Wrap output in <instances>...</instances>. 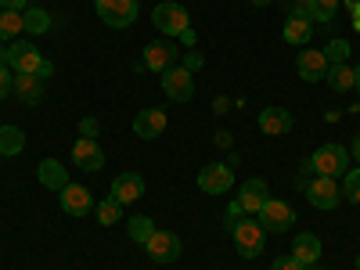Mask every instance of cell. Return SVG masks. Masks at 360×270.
<instances>
[{"mask_svg":"<svg viewBox=\"0 0 360 270\" xmlns=\"http://www.w3.org/2000/svg\"><path fill=\"white\" fill-rule=\"evenodd\" d=\"M58 202H62V209L69 217H86L90 209H94V195H90L83 184H72V180L58 191Z\"/></svg>","mask_w":360,"mask_h":270,"instance_id":"cell-14","label":"cell"},{"mask_svg":"<svg viewBox=\"0 0 360 270\" xmlns=\"http://www.w3.org/2000/svg\"><path fill=\"white\" fill-rule=\"evenodd\" d=\"M310 270H317V266H310Z\"/></svg>","mask_w":360,"mask_h":270,"instance_id":"cell-43","label":"cell"},{"mask_svg":"<svg viewBox=\"0 0 360 270\" xmlns=\"http://www.w3.org/2000/svg\"><path fill=\"white\" fill-rule=\"evenodd\" d=\"M346 8H349V15H356V18H360V0H346Z\"/></svg>","mask_w":360,"mask_h":270,"instance_id":"cell-37","label":"cell"},{"mask_svg":"<svg viewBox=\"0 0 360 270\" xmlns=\"http://www.w3.org/2000/svg\"><path fill=\"white\" fill-rule=\"evenodd\" d=\"M234 188V169H231V162H209V166H202V173H198V191H205V195H227Z\"/></svg>","mask_w":360,"mask_h":270,"instance_id":"cell-7","label":"cell"},{"mask_svg":"<svg viewBox=\"0 0 360 270\" xmlns=\"http://www.w3.org/2000/svg\"><path fill=\"white\" fill-rule=\"evenodd\" d=\"M94 217H98V224H101V227H112V224L123 220V205H119V202L108 195V198H101V202L94 205Z\"/></svg>","mask_w":360,"mask_h":270,"instance_id":"cell-27","label":"cell"},{"mask_svg":"<svg viewBox=\"0 0 360 270\" xmlns=\"http://www.w3.org/2000/svg\"><path fill=\"white\" fill-rule=\"evenodd\" d=\"M281 37H285V44H292V47H307V44H310V37H314V22H310V15L299 8V4H295L292 15L285 18Z\"/></svg>","mask_w":360,"mask_h":270,"instance_id":"cell-10","label":"cell"},{"mask_svg":"<svg viewBox=\"0 0 360 270\" xmlns=\"http://www.w3.org/2000/svg\"><path fill=\"white\" fill-rule=\"evenodd\" d=\"M29 4H37V0H0V8H8V11H22Z\"/></svg>","mask_w":360,"mask_h":270,"instance_id":"cell-36","label":"cell"},{"mask_svg":"<svg viewBox=\"0 0 360 270\" xmlns=\"http://www.w3.org/2000/svg\"><path fill=\"white\" fill-rule=\"evenodd\" d=\"M180 249H184V245H180V234H173V231H155L144 242V252L152 256V263H176Z\"/></svg>","mask_w":360,"mask_h":270,"instance_id":"cell-9","label":"cell"},{"mask_svg":"<svg viewBox=\"0 0 360 270\" xmlns=\"http://www.w3.org/2000/svg\"><path fill=\"white\" fill-rule=\"evenodd\" d=\"M353 159H356V162H360V134H356V137H353Z\"/></svg>","mask_w":360,"mask_h":270,"instance_id":"cell-39","label":"cell"},{"mask_svg":"<svg viewBox=\"0 0 360 270\" xmlns=\"http://www.w3.org/2000/svg\"><path fill=\"white\" fill-rule=\"evenodd\" d=\"M11 79H15V76L8 72V65H0V101L11 94Z\"/></svg>","mask_w":360,"mask_h":270,"instance_id":"cell-35","label":"cell"},{"mask_svg":"<svg viewBox=\"0 0 360 270\" xmlns=\"http://www.w3.org/2000/svg\"><path fill=\"white\" fill-rule=\"evenodd\" d=\"M94 8L108 29H130L137 18V0H94Z\"/></svg>","mask_w":360,"mask_h":270,"instance_id":"cell-6","label":"cell"},{"mask_svg":"<svg viewBox=\"0 0 360 270\" xmlns=\"http://www.w3.org/2000/svg\"><path fill=\"white\" fill-rule=\"evenodd\" d=\"M266 180L263 176H252V180H245L242 188H238V205H242V213L245 217H256L259 209H263V202H266Z\"/></svg>","mask_w":360,"mask_h":270,"instance_id":"cell-17","label":"cell"},{"mask_svg":"<svg viewBox=\"0 0 360 270\" xmlns=\"http://www.w3.org/2000/svg\"><path fill=\"white\" fill-rule=\"evenodd\" d=\"M231 242H234V252L242 256V259H256L263 252V245H266V231H263L259 220L242 217V220L234 224V231H231Z\"/></svg>","mask_w":360,"mask_h":270,"instance_id":"cell-2","label":"cell"},{"mask_svg":"<svg viewBox=\"0 0 360 270\" xmlns=\"http://www.w3.org/2000/svg\"><path fill=\"white\" fill-rule=\"evenodd\" d=\"M8 69L11 72H22V76H40V79H51L54 76V65L37 51V44H25V40H15L8 47Z\"/></svg>","mask_w":360,"mask_h":270,"instance_id":"cell-1","label":"cell"},{"mask_svg":"<svg viewBox=\"0 0 360 270\" xmlns=\"http://www.w3.org/2000/svg\"><path fill=\"white\" fill-rule=\"evenodd\" d=\"M356 270H360V256H356Z\"/></svg>","mask_w":360,"mask_h":270,"instance_id":"cell-42","label":"cell"},{"mask_svg":"<svg viewBox=\"0 0 360 270\" xmlns=\"http://www.w3.org/2000/svg\"><path fill=\"white\" fill-rule=\"evenodd\" d=\"M162 90H166V98H169V101H191V94H195V79H191V72H188L184 65H173V69L162 72Z\"/></svg>","mask_w":360,"mask_h":270,"instance_id":"cell-11","label":"cell"},{"mask_svg":"<svg viewBox=\"0 0 360 270\" xmlns=\"http://www.w3.org/2000/svg\"><path fill=\"white\" fill-rule=\"evenodd\" d=\"M342 202L360 205V166L356 169H346V176H342Z\"/></svg>","mask_w":360,"mask_h":270,"instance_id":"cell-30","label":"cell"},{"mask_svg":"<svg viewBox=\"0 0 360 270\" xmlns=\"http://www.w3.org/2000/svg\"><path fill=\"white\" fill-rule=\"evenodd\" d=\"M22 148H25V134L18 127H0V155H22Z\"/></svg>","mask_w":360,"mask_h":270,"instance_id":"cell-26","label":"cell"},{"mask_svg":"<svg viewBox=\"0 0 360 270\" xmlns=\"http://www.w3.org/2000/svg\"><path fill=\"white\" fill-rule=\"evenodd\" d=\"M98 130H101V127H98V119H90V115H86L83 123H79V137H90V141H98Z\"/></svg>","mask_w":360,"mask_h":270,"instance_id":"cell-34","label":"cell"},{"mask_svg":"<svg viewBox=\"0 0 360 270\" xmlns=\"http://www.w3.org/2000/svg\"><path fill=\"white\" fill-rule=\"evenodd\" d=\"M22 18H25V33H33V37H44V33H51V25H54V18L44 11V8H25L22 11Z\"/></svg>","mask_w":360,"mask_h":270,"instance_id":"cell-24","label":"cell"},{"mask_svg":"<svg viewBox=\"0 0 360 270\" xmlns=\"http://www.w3.org/2000/svg\"><path fill=\"white\" fill-rule=\"evenodd\" d=\"M152 22L159 25V33H166V37H184L188 29H191L188 8H180L176 0H162V4H155Z\"/></svg>","mask_w":360,"mask_h":270,"instance_id":"cell-4","label":"cell"},{"mask_svg":"<svg viewBox=\"0 0 360 270\" xmlns=\"http://www.w3.org/2000/svg\"><path fill=\"white\" fill-rule=\"evenodd\" d=\"M256 220H259L263 231H270V234H285V231L295 224V209H292L285 198H266L263 209L256 213Z\"/></svg>","mask_w":360,"mask_h":270,"instance_id":"cell-5","label":"cell"},{"mask_svg":"<svg viewBox=\"0 0 360 270\" xmlns=\"http://www.w3.org/2000/svg\"><path fill=\"white\" fill-rule=\"evenodd\" d=\"M11 94H18L25 105H40V101H44V79H40V76H22V72H15Z\"/></svg>","mask_w":360,"mask_h":270,"instance_id":"cell-21","label":"cell"},{"mask_svg":"<svg viewBox=\"0 0 360 270\" xmlns=\"http://www.w3.org/2000/svg\"><path fill=\"white\" fill-rule=\"evenodd\" d=\"M292 256L303 263V266H314L321 259V238L303 231V234H295V242H292Z\"/></svg>","mask_w":360,"mask_h":270,"instance_id":"cell-22","label":"cell"},{"mask_svg":"<svg viewBox=\"0 0 360 270\" xmlns=\"http://www.w3.org/2000/svg\"><path fill=\"white\" fill-rule=\"evenodd\" d=\"M37 180H40V188H47V191H62L69 184V173H65V166L58 159H44L37 166Z\"/></svg>","mask_w":360,"mask_h":270,"instance_id":"cell-20","label":"cell"},{"mask_svg":"<svg viewBox=\"0 0 360 270\" xmlns=\"http://www.w3.org/2000/svg\"><path fill=\"white\" fill-rule=\"evenodd\" d=\"M252 4H256V8H266V4H274V0H252Z\"/></svg>","mask_w":360,"mask_h":270,"instance_id":"cell-41","label":"cell"},{"mask_svg":"<svg viewBox=\"0 0 360 270\" xmlns=\"http://www.w3.org/2000/svg\"><path fill=\"white\" fill-rule=\"evenodd\" d=\"M270 270H310V266H303L295 256H281V259H274L270 263Z\"/></svg>","mask_w":360,"mask_h":270,"instance_id":"cell-32","label":"cell"},{"mask_svg":"<svg viewBox=\"0 0 360 270\" xmlns=\"http://www.w3.org/2000/svg\"><path fill=\"white\" fill-rule=\"evenodd\" d=\"M176 58H180V47H173L169 40H155V44H148V47H144L141 65H144V69H152V72H166V69L176 65Z\"/></svg>","mask_w":360,"mask_h":270,"instance_id":"cell-12","label":"cell"},{"mask_svg":"<svg viewBox=\"0 0 360 270\" xmlns=\"http://www.w3.org/2000/svg\"><path fill=\"white\" fill-rule=\"evenodd\" d=\"M242 217H245V213H242V205L231 202V205H227V217H224V227H227V231H234V224L242 220Z\"/></svg>","mask_w":360,"mask_h":270,"instance_id":"cell-33","label":"cell"},{"mask_svg":"<svg viewBox=\"0 0 360 270\" xmlns=\"http://www.w3.org/2000/svg\"><path fill=\"white\" fill-rule=\"evenodd\" d=\"M328 86L332 90H339V94H346V90H353V65H346V62H339V65H332L328 69Z\"/></svg>","mask_w":360,"mask_h":270,"instance_id":"cell-28","label":"cell"},{"mask_svg":"<svg viewBox=\"0 0 360 270\" xmlns=\"http://www.w3.org/2000/svg\"><path fill=\"white\" fill-rule=\"evenodd\" d=\"M328 69H332V62L324 58V51H299V58H295V72H299V79H307V83L324 79Z\"/></svg>","mask_w":360,"mask_h":270,"instance_id":"cell-16","label":"cell"},{"mask_svg":"<svg viewBox=\"0 0 360 270\" xmlns=\"http://www.w3.org/2000/svg\"><path fill=\"white\" fill-rule=\"evenodd\" d=\"M184 69H188V72H195V69H198V54H191V58H188V62H184Z\"/></svg>","mask_w":360,"mask_h":270,"instance_id":"cell-38","label":"cell"},{"mask_svg":"<svg viewBox=\"0 0 360 270\" xmlns=\"http://www.w3.org/2000/svg\"><path fill=\"white\" fill-rule=\"evenodd\" d=\"M292 127H295V119H292L288 108L270 105V108L259 112V130H263L266 137H285V134H292Z\"/></svg>","mask_w":360,"mask_h":270,"instance_id":"cell-18","label":"cell"},{"mask_svg":"<svg viewBox=\"0 0 360 270\" xmlns=\"http://www.w3.org/2000/svg\"><path fill=\"white\" fill-rule=\"evenodd\" d=\"M303 191H307L310 205H314V209H324V213H328V209H335V205L342 202V188L335 184L332 176H310Z\"/></svg>","mask_w":360,"mask_h":270,"instance_id":"cell-8","label":"cell"},{"mask_svg":"<svg viewBox=\"0 0 360 270\" xmlns=\"http://www.w3.org/2000/svg\"><path fill=\"white\" fill-rule=\"evenodd\" d=\"M144 195V176L141 173H119L115 180H112V198L119 202V205H130V202H137Z\"/></svg>","mask_w":360,"mask_h":270,"instance_id":"cell-19","label":"cell"},{"mask_svg":"<svg viewBox=\"0 0 360 270\" xmlns=\"http://www.w3.org/2000/svg\"><path fill=\"white\" fill-rule=\"evenodd\" d=\"M72 166L83 169V173H98L105 166V152H101V144L98 141H90V137H79L72 144Z\"/></svg>","mask_w":360,"mask_h":270,"instance_id":"cell-13","label":"cell"},{"mask_svg":"<svg viewBox=\"0 0 360 270\" xmlns=\"http://www.w3.org/2000/svg\"><path fill=\"white\" fill-rule=\"evenodd\" d=\"M299 8L310 15V22H332L335 11H339V0H299Z\"/></svg>","mask_w":360,"mask_h":270,"instance_id":"cell-23","label":"cell"},{"mask_svg":"<svg viewBox=\"0 0 360 270\" xmlns=\"http://www.w3.org/2000/svg\"><path fill=\"white\" fill-rule=\"evenodd\" d=\"M166 112L162 108H141L137 115H134V134L141 137V141H155V137H162L166 134Z\"/></svg>","mask_w":360,"mask_h":270,"instance_id":"cell-15","label":"cell"},{"mask_svg":"<svg viewBox=\"0 0 360 270\" xmlns=\"http://www.w3.org/2000/svg\"><path fill=\"white\" fill-rule=\"evenodd\" d=\"M18 33H25V18L22 11H0V44H11Z\"/></svg>","mask_w":360,"mask_h":270,"instance_id":"cell-25","label":"cell"},{"mask_svg":"<svg viewBox=\"0 0 360 270\" xmlns=\"http://www.w3.org/2000/svg\"><path fill=\"white\" fill-rule=\"evenodd\" d=\"M353 90H360V65H353Z\"/></svg>","mask_w":360,"mask_h":270,"instance_id":"cell-40","label":"cell"},{"mask_svg":"<svg viewBox=\"0 0 360 270\" xmlns=\"http://www.w3.org/2000/svg\"><path fill=\"white\" fill-rule=\"evenodd\" d=\"M310 169H314V176H332V180H339V176H346V169H349V152L342 144H321L317 152L310 155Z\"/></svg>","mask_w":360,"mask_h":270,"instance_id":"cell-3","label":"cell"},{"mask_svg":"<svg viewBox=\"0 0 360 270\" xmlns=\"http://www.w3.org/2000/svg\"><path fill=\"white\" fill-rule=\"evenodd\" d=\"M127 231H130V238H134L137 245H144L148 238H152V234L159 231V227L152 224V217H134V220H127Z\"/></svg>","mask_w":360,"mask_h":270,"instance_id":"cell-29","label":"cell"},{"mask_svg":"<svg viewBox=\"0 0 360 270\" xmlns=\"http://www.w3.org/2000/svg\"><path fill=\"white\" fill-rule=\"evenodd\" d=\"M324 58H328V62H332V65L346 62V58H349V44H346V40H332V44L324 47Z\"/></svg>","mask_w":360,"mask_h":270,"instance_id":"cell-31","label":"cell"}]
</instances>
